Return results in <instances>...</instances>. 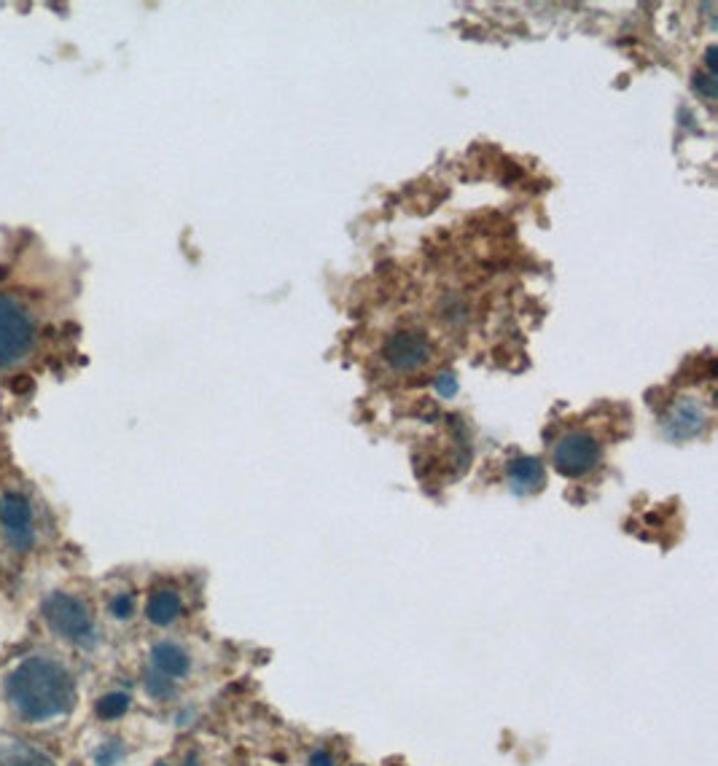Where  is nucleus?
Listing matches in <instances>:
<instances>
[{
	"label": "nucleus",
	"instance_id": "16",
	"mask_svg": "<svg viewBox=\"0 0 718 766\" xmlns=\"http://www.w3.org/2000/svg\"><path fill=\"white\" fill-rule=\"evenodd\" d=\"M436 393L444 398L455 396V393H458V379H455V374L447 371V374H442V377L436 379Z\"/></svg>",
	"mask_w": 718,
	"mask_h": 766
},
{
	"label": "nucleus",
	"instance_id": "6",
	"mask_svg": "<svg viewBox=\"0 0 718 766\" xmlns=\"http://www.w3.org/2000/svg\"><path fill=\"white\" fill-rule=\"evenodd\" d=\"M0 525H3V533H6V541L14 546V549H30L33 546V508H30V500L19 492H6L0 498Z\"/></svg>",
	"mask_w": 718,
	"mask_h": 766
},
{
	"label": "nucleus",
	"instance_id": "17",
	"mask_svg": "<svg viewBox=\"0 0 718 766\" xmlns=\"http://www.w3.org/2000/svg\"><path fill=\"white\" fill-rule=\"evenodd\" d=\"M307 766H334V758H331L329 750H312L310 753V761H307Z\"/></svg>",
	"mask_w": 718,
	"mask_h": 766
},
{
	"label": "nucleus",
	"instance_id": "7",
	"mask_svg": "<svg viewBox=\"0 0 718 766\" xmlns=\"http://www.w3.org/2000/svg\"><path fill=\"white\" fill-rule=\"evenodd\" d=\"M662 428H665L667 439L673 441L697 439V436L708 428V406L694 396L678 398V401L667 409Z\"/></svg>",
	"mask_w": 718,
	"mask_h": 766
},
{
	"label": "nucleus",
	"instance_id": "13",
	"mask_svg": "<svg viewBox=\"0 0 718 766\" xmlns=\"http://www.w3.org/2000/svg\"><path fill=\"white\" fill-rule=\"evenodd\" d=\"M146 689L154 699H167V697H173L175 686H173V680L167 678V675H162V672H148Z\"/></svg>",
	"mask_w": 718,
	"mask_h": 766
},
{
	"label": "nucleus",
	"instance_id": "9",
	"mask_svg": "<svg viewBox=\"0 0 718 766\" xmlns=\"http://www.w3.org/2000/svg\"><path fill=\"white\" fill-rule=\"evenodd\" d=\"M183 611L181 603V594L175 592V589H159L148 597L146 603V616L151 624L156 627H170Z\"/></svg>",
	"mask_w": 718,
	"mask_h": 766
},
{
	"label": "nucleus",
	"instance_id": "3",
	"mask_svg": "<svg viewBox=\"0 0 718 766\" xmlns=\"http://www.w3.org/2000/svg\"><path fill=\"white\" fill-rule=\"evenodd\" d=\"M44 616L49 621V627L60 637L78 643V646H89L95 640V621L92 613L78 597L65 592H54L44 600Z\"/></svg>",
	"mask_w": 718,
	"mask_h": 766
},
{
	"label": "nucleus",
	"instance_id": "8",
	"mask_svg": "<svg viewBox=\"0 0 718 766\" xmlns=\"http://www.w3.org/2000/svg\"><path fill=\"white\" fill-rule=\"evenodd\" d=\"M506 479L514 495H536L546 482V468L538 457H514L506 468Z\"/></svg>",
	"mask_w": 718,
	"mask_h": 766
},
{
	"label": "nucleus",
	"instance_id": "1",
	"mask_svg": "<svg viewBox=\"0 0 718 766\" xmlns=\"http://www.w3.org/2000/svg\"><path fill=\"white\" fill-rule=\"evenodd\" d=\"M11 705L27 721H49L76 705V683L62 664L33 656L9 675L6 683Z\"/></svg>",
	"mask_w": 718,
	"mask_h": 766
},
{
	"label": "nucleus",
	"instance_id": "10",
	"mask_svg": "<svg viewBox=\"0 0 718 766\" xmlns=\"http://www.w3.org/2000/svg\"><path fill=\"white\" fill-rule=\"evenodd\" d=\"M151 662H154L156 672H162L167 678H183L191 667L189 654L181 646H175V643H159V646H154Z\"/></svg>",
	"mask_w": 718,
	"mask_h": 766
},
{
	"label": "nucleus",
	"instance_id": "15",
	"mask_svg": "<svg viewBox=\"0 0 718 766\" xmlns=\"http://www.w3.org/2000/svg\"><path fill=\"white\" fill-rule=\"evenodd\" d=\"M122 761V748H119V742H111V745H103V748L97 750V764L100 766H116Z\"/></svg>",
	"mask_w": 718,
	"mask_h": 766
},
{
	"label": "nucleus",
	"instance_id": "4",
	"mask_svg": "<svg viewBox=\"0 0 718 766\" xmlns=\"http://www.w3.org/2000/svg\"><path fill=\"white\" fill-rule=\"evenodd\" d=\"M600 455H603V449L592 433L568 431L554 441L552 463L568 479H581L600 463Z\"/></svg>",
	"mask_w": 718,
	"mask_h": 766
},
{
	"label": "nucleus",
	"instance_id": "11",
	"mask_svg": "<svg viewBox=\"0 0 718 766\" xmlns=\"http://www.w3.org/2000/svg\"><path fill=\"white\" fill-rule=\"evenodd\" d=\"M0 766H54L49 756L25 742H11L0 748Z\"/></svg>",
	"mask_w": 718,
	"mask_h": 766
},
{
	"label": "nucleus",
	"instance_id": "12",
	"mask_svg": "<svg viewBox=\"0 0 718 766\" xmlns=\"http://www.w3.org/2000/svg\"><path fill=\"white\" fill-rule=\"evenodd\" d=\"M127 710H130V697H127V694H122V691L105 694V697L97 702V715H100V718H105V721L122 718Z\"/></svg>",
	"mask_w": 718,
	"mask_h": 766
},
{
	"label": "nucleus",
	"instance_id": "18",
	"mask_svg": "<svg viewBox=\"0 0 718 766\" xmlns=\"http://www.w3.org/2000/svg\"><path fill=\"white\" fill-rule=\"evenodd\" d=\"M156 766H167V764H156Z\"/></svg>",
	"mask_w": 718,
	"mask_h": 766
},
{
	"label": "nucleus",
	"instance_id": "5",
	"mask_svg": "<svg viewBox=\"0 0 718 766\" xmlns=\"http://www.w3.org/2000/svg\"><path fill=\"white\" fill-rule=\"evenodd\" d=\"M382 358L398 374H412V371L423 369L428 358H431V342H428V336L423 331H415V328L396 331V334L385 339Z\"/></svg>",
	"mask_w": 718,
	"mask_h": 766
},
{
	"label": "nucleus",
	"instance_id": "2",
	"mask_svg": "<svg viewBox=\"0 0 718 766\" xmlns=\"http://www.w3.org/2000/svg\"><path fill=\"white\" fill-rule=\"evenodd\" d=\"M35 345L33 315L11 296H0V369L22 361Z\"/></svg>",
	"mask_w": 718,
	"mask_h": 766
},
{
	"label": "nucleus",
	"instance_id": "14",
	"mask_svg": "<svg viewBox=\"0 0 718 766\" xmlns=\"http://www.w3.org/2000/svg\"><path fill=\"white\" fill-rule=\"evenodd\" d=\"M132 611H135V600L132 594H116L111 600V613L116 619H130Z\"/></svg>",
	"mask_w": 718,
	"mask_h": 766
}]
</instances>
